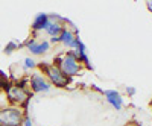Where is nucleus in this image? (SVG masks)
<instances>
[{
	"instance_id": "nucleus-1",
	"label": "nucleus",
	"mask_w": 152,
	"mask_h": 126,
	"mask_svg": "<svg viewBox=\"0 0 152 126\" xmlns=\"http://www.w3.org/2000/svg\"><path fill=\"white\" fill-rule=\"evenodd\" d=\"M58 67L62 71V74H66L67 78L76 76V74H79L81 70H82V64L78 61V56H76L75 50H70V52H67L62 58H59V66Z\"/></svg>"
},
{
	"instance_id": "nucleus-2",
	"label": "nucleus",
	"mask_w": 152,
	"mask_h": 126,
	"mask_svg": "<svg viewBox=\"0 0 152 126\" xmlns=\"http://www.w3.org/2000/svg\"><path fill=\"white\" fill-rule=\"evenodd\" d=\"M23 111L15 106L0 108V125L2 126H21L23 123Z\"/></svg>"
},
{
	"instance_id": "nucleus-3",
	"label": "nucleus",
	"mask_w": 152,
	"mask_h": 126,
	"mask_svg": "<svg viewBox=\"0 0 152 126\" xmlns=\"http://www.w3.org/2000/svg\"><path fill=\"white\" fill-rule=\"evenodd\" d=\"M8 100L14 105H24L29 99V91L24 88V84H12L6 88Z\"/></svg>"
},
{
	"instance_id": "nucleus-4",
	"label": "nucleus",
	"mask_w": 152,
	"mask_h": 126,
	"mask_svg": "<svg viewBox=\"0 0 152 126\" xmlns=\"http://www.w3.org/2000/svg\"><path fill=\"white\" fill-rule=\"evenodd\" d=\"M41 68L44 70L46 76L49 79V84L50 85H55V87H66L67 82H69V78L66 74H62V71L59 70L58 66L55 64H50V66H41Z\"/></svg>"
},
{
	"instance_id": "nucleus-5",
	"label": "nucleus",
	"mask_w": 152,
	"mask_h": 126,
	"mask_svg": "<svg viewBox=\"0 0 152 126\" xmlns=\"http://www.w3.org/2000/svg\"><path fill=\"white\" fill-rule=\"evenodd\" d=\"M29 85H31L34 93H47L52 88L49 81L44 76H41V74H32L29 78Z\"/></svg>"
},
{
	"instance_id": "nucleus-6",
	"label": "nucleus",
	"mask_w": 152,
	"mask_h": 126,
	"mask_svg": "<svg viewBox=\"0 0 152 126\" xmlns=\"http://www.w3.org/2000/svg\"><path fill=\"white\" fill-rule=\"evenodd\" d=\"M58 38H59V43H62L67 47H72L75 50L76 46H78V41H79V35H75L69 29H62V32H61V35L58 36Z\"/></svg>"
},
{
	"instance_id": "nucleus-7",
	"label": "nucleus",
	"mask_w": 152,
	"mask_h": 126,
	"mask_svg": "<svg viewBox=\"0 0 152 126\" xmlns=\"http://www.w3.org/2000/svg\"><path fill=\"white\" fill-rule=\"evenodd\" d=\"M104 96H105V99L108 100V103L113 108L122 109V106H123V97H122V94L119 91H116V90H105Z\"/></svg>"
},
{
	"instance_id": "nucleus-8",
	"label": "nucleus",
	"mask_w": 152,
	"mask_h": 126,
	"mask_svg": "<svg viewBox=\"0 0 152 126\" xmlns=\"http://www.w3.org/2000/svg\"><path fill=\"white\" fill-rule=\"evenodd\" d=\"M26 47H28V50L32 53V55H44L47 50L50 49V43L49 41H43V43H35L34 40H31V41H28L26 43Z\"/></svg>"
},
{
	"instance_id": "nucleus-9",
	"label": "nucleus",
	"mask_w": 152,
	"mask_h": 126,
	"mask_svg": "<svg viewBox=\"0 0 152 126\" xmlns=\"http://www.w3.org/2000/svg\"><path fill=\"white\" fill-rule=\"evenodd\" d=\"M49 15L44 14V12H41V14H38L32 23V29L34 31H46L47 24H49Z\"/></svg>"
},
{
	"instance_id": "nucleus-10",
	"label": "nucleus",
	"mask_w": 152,
	"mask_h": 126,
	"mask_svg": "<svg viewBox=\"0 0 152 126\" xmlns=\"http://www.w3.org/2000/svg\"><path fill=\"white\" fill-rule=\"evenodd\" d=\"M49 20H50V18H49ZM62 29H64V28L61 26V23H58V21H52V20H50V21H49V24H47V28H46V32H47V34L53 38V36H59V35H61Z\"/></svg>"
},
{
	"instance_id": "nucleus-11",
	"label": "nucleus",
	"mask_w": 152,
	"mask_h": 126,
	"mask_svg": "<svg viewBox=\"0 0 152 126\" xmlns=\"http://www.w3.org/2000/svg\"><path fill=\"white\" fill-rule=\"evenodd\" d=\"M23 67H24V70L35 68V67H37V62H35L32 58H24V61H23Z\"/></svg>"
},
{
	"instance_id": "nucleus-12",
	"label": "nucleus",
	"mask_w": 152,
	"mask_h": 126,
	"mask_svg": "<svg viewBox=\"0 0 152 126\" xmlns=\"http://www.w3.org/2000/svg\"><path fill=\"white\" fill-rule=\"evenodd\" d=\"M17 49H18V44H17V43H14V41H11V43H8V44H6V47H5L3 52H5L6 55H11V53L14 52V50H17Z\"/></svg>"
},
{
	"instance_id": "nucleus-13",
	"label": "nucleus",
	"mask_w": 152,
	"mask_h": 126,
	"mask_svg": "<svg viewBox=\"0 0 152 126\" xmlns=\"http://www.w3.org/2000/svg\"><path fill=\"white\" fill-rule=\"evenodd\" d=\"M8 81H6V78H5V74L3 73H0V91H2V90H6V88H8Z\"/></svg>"
},
{
	"instance_id": "nucleus-14",
	"label": "nucleus",
	"mask_w": 152,
	"mask_h": 126,
	"mask_svg": "<svg viewBox=\"0 0 152 126\" xmlns=\"http://www.w3.org/2000/svg\"><path fill=\"white\" fill-rule=\"evenodd\" d=\"M23 126H34V123H32V120L31 119H28V117H24L23 119V123H21Z\"/></svg>"
},
{
	"instance_id": "nucleus-15",
	"label": "nucleus",
	"mask_w": 152,
	"mask_h": 126,
	"mask_svg": "<svg viewBox=\"0 0 152 126\" xmlns=\"http://www.w3.org/2000/svg\"><path fill=\"white\" fill-rule=\"evenodd\" d=\"M126 93H128L129 96H134L135 94V88L134 87H128V88H126Z\"/></svg>"
},
{
	"instance_id": "nucleus-16",
	"label": "nucleus",
	"mask_w": 152,
	"mask_h": 126,
	"mask_svg": "<svg viewBox=\"0 0 152 126\" xmlns=\"http://www.w3.org/2000/svg\"><path fill=\"white\" fill-rule=\"evenodd\" d=\"M50 41H52V43H59V38H58V36H53V38L50 40Z\"/></svg>"
},
{
	"instance_id": "nucleus-17",
	"label": "nucleus",
	"mask_w": 152,
	"mask_h": 126,
	"mask_svg": "<svg viewBox=\"0 0 152 126\" xmlns=\"http://www.w3.org/2000/svg\"><path fill=\"white\" fill-rule=\"evenodd\" d=\"M148 8L151 9V12H152V2H148Z\"/></svg>"
},
{
	"instance_id": "nucleus-18",
	"label": "nucleus",
	"mask_w": 152,
	"mask_h": 126,
	"mask_svg": "<svg viewBox=\"0 0 152 126\" xmlns=\"http://www.w3.org/2000/svg\"><path fill=\"white\" fill-rule=\"evenodd\" d=\"M0 126H2V125H0Z\"/></svg>"
}]
</instances>
